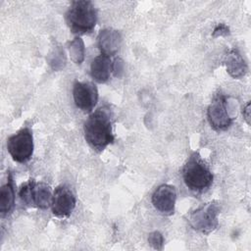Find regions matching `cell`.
Returning a JSON list of instances; mask_svg holds the SVG:
<instances>
[{"mask_svg":"<svg viewBox=\"0 0 251 251\" xmlns=\"http://www.w3.org/2000/svg\"><path fill=\"white\" fill-rule=\"evenodd\" d=\"M148 242L153 248L161 250L164 244V237L159 231H153L148 236Z\"/></svg>","mask_w":251,"mask_h":251,"instance_id":"16","label":"cell"},{"mask_svg":"<svg viewBox=\"0 0 251 251\" xmlns=\"http://www.w3.org/2000/svg\"><path fill=\"white\" fill-rule=\"evenodd\" d=\"M66 22L75 33L91 31L97 22V11L90 1H73L66 13Z\"/></svg>","mask_w":251,"mask_h":251,"instance_id":"2","label":"cell"},{"mask_svg":"<svg viewBox=\"0 0 251 251\" xmlns=\"http://www.w3.org/2000/svg\"><path fill=\"white\" fill-rule=\"evenodd\" d=\"M7 149L14 161L18 163L27 162L33 153V137L27 128H22L8 138Z\"/></svg>","mask_w":251,"mask_h":251,"instance_id":"6","label":"cell"},{"mask_svg":"<svg viewBox=\"0 0 251 251\" xmlns=\"http://www.w3.org/2000/svg\"><path fill=\"white\" fill-rule=\"evenodd\" d=\"M15 205V189L11 176H8V181L0 189V212L2 217L12 211Z\"/></svg>","mask_w":251,"mask_h":251,"instance_id":"14","label":"cell"},{"mask_svg":"<svg viewBox=\"0 0 251 251\" xmlns=\"http://www.w3.org/2000/svg\"><path fill=\"white\" fill-rule=\"evenodd\" d=\"M83 129L86 142L96 151L104 150L114 141L110 109L103 106L95 110L85 121Z\"/></svg>","mask_w":251,"mask_h":251,"instance_id":"1","label":"cell"},{"mask_svg":"<svg viewBox=\"0 0 251 251\" xmlns=\"http://www.w3.org/2000/svg\"><path fill=\"white\" fill-rule=\"evenodd\" d=\"M207 118L215 130H225L230 126L232 119L228 115L226 100L223 94L219 93L213 98L207 110Z\"/></svg>","mask_w":251,"mask_h":251,"instance_id":"7","label":"cell"},{"mask_svg":"<svg viewBox=\"0 0 251 251\" xmlns=\"http://www.w3.org/2000/svg\"><path fill=\"white\" fill-rule=\"evenodd\" d=\"M122 37L118 30L103 29L98 35V46L101 54L106 56L115 55L121 46Z\"/></svg>","mask_w":251,"mask_h":251,"instance_id":"11","label":"cell"},{"mask_svg":"<svg viewBox=\"0 0 251 251\" xmlns=\"http://www.w3.org/2000/svg\"><path fill=\"white\" fill-rule=\"evenodd\" d=\"M75 202V196L73 191L66 185H59L53 192L52 212L59 218L68 217L74 211Z\"/></svg>","mask_w":251,"mask_h":251,"instance_id":"9","label":"cell"},{"mask_svg":"<svg viewBox=\"0 0 251 251\" xmlns=\"http://www.w3.org/2000/svg\"><path fill=\"white\" fill-rule=\"evenodd\" d=\"M70 53L72 56V59L74 60L75 63L80 64L83 60V54H84V46L83 42L81 41L80 38L76 37L75 40L71 42L70 45Z\"/></svg>","mask_w":251,"mask_h":251,"instance_id":"15","label":"cell"},{"mask_svg":"<svg viewBox=\"0 0 251 251\" xmlns=\"http://www.w3.org/2000/svg\"><path fill=\"white\" fill-rule=\"evenodd\" d=\"M112 73V61L109 56L99 55L93 59L90 65V75L92 78L99 82H106Z\"/></svg>","mask_w":251,"mask_h":251,"instance_id":"12","label":"cell"},{"mask_svg":"<svg viewBox=\"0 0 251 251\" xmlns=\"http://www.w3.org/2000/svg\"><path fill=\"white\" fill-rule=\"evenodd\" d=\"M182 178L188 189L200 193L211 186L213 174L199 154L193 153L182 168Z\"/></svg>","mask_w":251,"mask_h":251,"instance_id":"3","label":"cell"},{"mask_svg":"<svg viewBox=\"0 0 251 251\" xmlns=\"http://www.w3.org/2000/svg\"><path fill=\"white\" fill-rule=\"evenodd\" d=\"M176 191L173 185L161 184L152 195V204L163 215H172L175 211Z\"/></svg>","mask_w":251,"mask_h":251,"instance_id":"10","label":"cell"},{"mask_svg":"<svg viewBox=\"0 0 251 251\" xmlns=\"http://www.w3.org/2000/svg\"><path fill=\"white\" fill-rule=\"evenodd\" d=\"M219 212L220 209L217 203L209 202L203 204L190 214L188 219L189 225L197 231L209 233L213 231L219 225Z\"/></svg>","mask_w":251,"mask_h":251,"instance_id":"5","label":"cell"},{"mask_svg":"<svg viewBox=\"0 0 251 251\" xmlns=\"http://www.w3.org/2000/svg\"><path fill=\"white\" fill-rule=\"evenodd\" d=\"M228 32H229L228 27L224 24H220L214 29L213 36L216 37V36H220V35H226V34H228Z\"/></svg>","mask_w":251,"mask_h":251,"instance_id":"18","label":"cell"},{"mask_svg":"<svg viewBox=\"0 0 251 251\" xmlns=\"http://www.w3.org/2000/svg\"><path fill=\"white\" fill-rule=\"evenodd\" d=\"M20 198L24 204L28 207L46 209L52 203L53 194L47 183L28 180L24 183L19 192Z\"/></svg>","mask_w":251,"mask_h":251,"instance_id":"4","label":"cell"},{"mask_svg":"<svg viewBox=\"0 0 251 251\" xmlns=\"http://www.w3.org/2000/svg\"><path fill=\"white\" fill-rule=\"evenodd\" d=\"M226 66L228 74L235 78L241 77L247 71V66L237 50H230L226 56Z\"/></svg>","mask_w":251,"mask_h":251,"instance_id":"13","label":"cell"},{"mask_svg":"<svg viewBox=\"0 0 251 251\" xmlns=\"http://www.w3.org/2000/svg\"><path fill=\"white\" fill-rule=\"evenodd\" d=\"M112 72L115 76H121L124 73V62L120 58H116L114 62H112Z\"/></svg>","mask_w":251,"mask_h":251,"instance_id":"17","label":"cell"},{"mask_svg":"<svg viewBox=\"0 0 251 251\" xmlns=\"http://www.w3.org/2000/svg\"><path fill=\"white\" fill-rule=\"evenodd\" d=\"M75 106L83 112H91L98 101V90L92 82L76 81L73 88Z\"/></svg>","mask_w":251,"mask_h":251,"instance_id":"8","label":"cell"},{"mask_svg":"<svg viewBox=\"0 0 251 251\" xmlns=\"http://www.w3.org/2000/svg\"><path fill=\"white\" fill-rule=\"evenodd\" d=\"M249 107H250V104H249V103H247L246 107H245V108H244V110L242 111V114H243V116H244L245 120L247 121V123H249V113H250Z\"/></svg>","mask_w":251,"mask_h":251,"instance_id":"19","label":"cell"}]
</instances>
